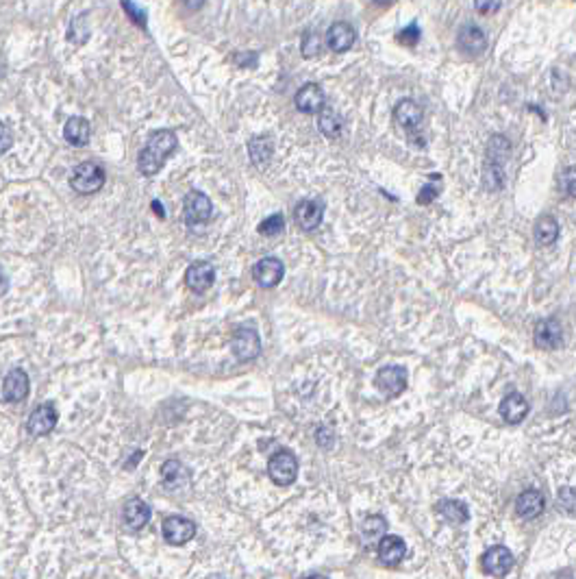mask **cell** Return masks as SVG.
Returning <instances> with one entry per match:
<instances>
[{
    "label": "cell",
    "instance_id": "obj_1",
    "mask_svg": "<svg viewBox=\"0 0 576 579\" xmlns=\"http://www.w3.org/2000/svg\"><path fill=\"white\" fill-rule=\"evenodd\" d=\"M177 144H179V140H177V133L174 131H168V129L155 131L148 138V142L142 148V153H140V161H137L140 173L144 177L157 175L161 170V165L166 163V159L177 150Z\"/></svg>",
    "mask_w": 576,
    "mask_h": 579
},
{
    "label": "cell",
    "instance_id": "obj_2",
    "mask_svg": "<svg viewBox=\"0 0 576 579\" xmlns=\"http://www.w3.org/2000/svg\"><path fill=\"white\" fill-rule=\"evenodd\" d=\"M268 475L276 486H292L298 477V460L292 451L281 449L268 462Z\"/></svg>",
    "mask_w": 576,
    "mask_h": 579
},
{
    "label": "cell",
    "instance_id": "obj_3",
    "mask_svg": "<svg viewBox=\"0 0 576 579\" xmlns=\"http://www.w3.org/2000/svg\"><path fill=\"white\" fill-rule=\"evenodd\" d=\"M70 183L78 194H96L105 185V170L94 161H83L74 168Z\"/></svg>",
    "mask_w": 576,
    "mask_h": 579
},
{
    "label": "cell",
    "instance_id": "obj_4",
    "mask_svg": "<svg viewBox=\"0 0 576 579\" xmlns=\"http://www.w3.org/2000/svg\"><path fill=\"white\" fill-rule=\"evenodd\" d=\"M161 531L168 545L181 547V545H187L196 536V523L185 516H168L161 525Z\"/></svg>",
    "mask_w": 576,
    "mask_h": 579
},
{
    "label": "cell",
    "instance_id": "obj_5",
    "mask_svg": "<svg viewBox=\"0 0 576 579\" xmlns=\"http://www.w3.org/2000/svg\"><path fill=\"white\" fill-rule=\"evenodd\" d=\"M231 349L235 353L237 359L241 362H251L259 355L261 351V340H259V334L255 329H248V327H244V329H237L233 338H231Z\"/></svg>",
    "mask_w": 576,
    "mask_h": 579
},
{
    "label": "cell",
    "instance_id": "obj_6",
    "mask_svg": "<svg viewBox=\"0 0 576 579\" xmlns=\"http://www.w3.org/2000/svg\"><path fill=\"white\" fill-rule=\"evenodd\" d=\"M513 553L498 545V547H491L483 553L481 558V566L487 575H493V577H505L511 568H513Z\"/></svg>",
    "mask_w": 576,
    "mask_h": 579
},
{
    "label": "cell",
    "instance_id": "obj_7",
    "mask_svg": "<svg viewBox=\"0 0 576 579\" xmlns=\"http://www.w3.org/2000/svg\"><path fill=\"white\" fill-rule=\"evenodd\" d=\"M214 205L207 194H202L198 190H192L185 196V220L187 225H204L211 218Z\"/></svg>",
    "mask_w": 576,
    "mask_h": 579
},
{
    "label": "cell",
    "instance_id": "obj_8",
    "mask_svg": "<svg viewBox=\"0 0 576 579\" xmlns=\"http://www.w3.org/2000/svg\"><path fill=\"white\" fill-rule=\"evenodd\" d=\"M377 388L385 394V396H398L404 392L407 388V370L402 366H385L379 370V375H377Z\"/></svg>",
    "mask_w": 576,
    "mask_h": 579
},
{
    "label": "cell",
    "instance_id": "obj_9",
    "mask_svg": "<svg viewBox=\"0 0 576 579\" xmlns=\"http://www.w3.org/2000/svg\"><path fill=\"white\" fill-rule=\"evenodd\" d=\"M57 421H59V411L55 403H42L37 405L28 416V431L33 436H46L57 427Z\"/></svg>",
    "mask_w": 576,
    "mask_h": 579
},
{
    "label": "cell",
    "instance_id": "obj_10",
    "mask_svg": "<svg viewBox=\"0 0 576 579\" xmlns=\"http://www.w3.org/2000/svg\"><path fill=\"white\" fill-rule=\"evenodd\" d=\"M324 210L326 205L324 200L320 198H307V200H300L294 210V216H296V222L303 231H313L320 227L322 218H324Z\"/></svg>",
    "mask_w": 576,
    "mask_h": 579
},
{
    "label": "cell",
    "instance_id": "obj_11",
    "mask_svg": "<svg viewBox=\"0 0 576 579\" xmlns=\"http://www.w3.org/2000/svg\"><path fill=\"white\" fill-rule=\"evenodd\" d=\"M214 281H216V270H214V266L209 262L189 264L187 275H185V283H187V287L192 290V292H196V294L207 292V290L214 285Z\"/></svg>",
    "mask_w": 576,
    "mask_h": 579
},
{
    "label": "cell",
    "instance_id": "obj_12",
    "mask_svg": "<svg viewBox=\"0 0 576 579\" xmlns=\"http://www.w3.org/2000/svg\"><path fill=\"white\" fill-rule=\"evenodd\" d=\"M561 340H563V329H561V322L553 316V318H546V320H540L538 327H535V344L544 351H555L561 347Z\"/></svg>",
    "mask_w": 576,
    "mask_h": 579
},
{
    "label": "cell",
    "instance_id": "obj_13",
    "mask_svg": "<svg viewBox=\"0 0 576 579\" xmlns=\"http://www.w3.org/2000/svg\"><path fill=\"white\" fill-rule=\"evenodd\" d=\"M379 562L385 564V566H398L404 555H407V545L400 536H394V533H385L381 536V540H379Z\"/></svg>",
    "mask_w": 576,
    "mask_h": 579
},
{
    "label": "cell",
    "instance_id": "obj_14",
    "mask_svg": "<svg viewBox=\"0 0 576 579\" xmlns=\"http://www.w3.org/2000/svg\"><path fill=\"white\" fill-rule=\"evenodd\" d=\"M283 275H285V266L276 257H263L253 268V277H255V281L261 287H274V285H278L281 279H283Z\"/></svg>",
    "mask_w": 576,
    "mask_h": 579
},
{
    "label": "cell",
    "instance_id": "obj_15",
    "mask_svg": "<svg viewBox=\"0 0 576 579\" xmlns=\"http://www.w3.org/2000/svg\"><path fill=\"white\" fill-rule=\"evenodd\" d=\"M355 39H357V33L355 29L348 24V22H335L328 26L326 31V44L328 48H331L333 53H346L352 48L355 44Z\"/></svg>",
    "mask_w": 576,
    "mask_h": 579
},
{
    "label": "cell",
    "instance_id": "obj_16",
    "mask_svg": "<svg viewBox=\"0 0 576 579\" xmlns=\"http://www.w3.org/2000/svg\"><path fill=\"white\" fill-rule=\"evenodd\" d=\"M457 46H459V51H461L464 55L474 57V55H481V53L487 48V37H485V33H483L478 26L466 24V26H461V31H459Z\"/></svg>",
    "mask_w": 576,
    "mask_h": 579
},
{
    "label": "cell",
    "instance_id": "obj_17",
    "mask_svg": "<svg viewBox=\"0 0 576 579\" xmlns=\"http://www.w3.org/2000/svg\"><path fill=\"white\" fill-rule=\"evenodd\" d=\"M324 92L318 83H305V86L296 92V109L303 113H320V109L324 107Z\"/></svg>",
    "mask_w": 576,
    "mask_h": 579
},
{
    "label": "cell",
    "instance_id": "obj_18",
    "mask_svg": "<svg viewBox=\"0 0 576 579\" xmlns=\"http://www.w3.org/2000/svg\"><path fill=\"white\" fill-rule=\"evenodd\" d=\"M546 508V501H544V494L540 490H524L520 496H518V501H515V512L520 514V518H526V521H533V518H538Z\"/></svg>",
    "mask_w": 576,
    "mask_h": 579
},
{
    "label": "cell",
    "instance_id": "obj_19",
    "mask_svg": "<svg viewBox=\"0 0 576 579\" xmlns=\"http://www.w3.org/2000/svg\"><path fill=\"white\" fill-rule=\"evenodd\" d=\"M3 394L9 403H20L28 396V375L22 368H14L5 377Z\"/></svg>",
    "mask_w": 576,
    "mask_h": 579
},
{
    "label": "cell",
    "instance_id": "obj_20",
    "mask_svg": "<svg viewBox=\"0 0 576 579\" xmlns=\"http://www.w3.org/2000/svg\"><path fill=\"white\" fill-rule=\"evenodd\" d=\"M122 518H125V525L129 531H140L150 521V508L142 499H131L127 501L125 510H122Z\"/></svg>",
    "mask_w": 576,
    "mask_h": 579
},
{
    "label": "cell",
    "instance_id": "obj_21",
    "mask_svg": "<svg viewBox=\"0 0 576 579\" xmlns=\"http://www.w3.org/2000/svg\"><path fill=\"white\" fill-rule=\"evenodd\" d=\"M528 414V403L520 392H511L501 401V416L509 425H520Z\"/></svg>",
    "mask_w": 576,
    "mask_h": 579
},
{
    "label": "cell",
    "instance_id": "obj_22",
    "mask_svg": "<svg viewBox=\"0 0 576 579\" xmlns=\"http://www.w3.org/2000/svg\"><path fill=\"white\" fill-rule=\"evenodd\" d=\"M394 118L396 122L400 124L402 129L407 131H416L420 127V122H422V109L416 101H411V98H404L396 105L394 109Z\"/></svg>",
    "mask_w": 576,
    "mask_h": 579
},
{
    "label": "cell",
    "instance_id": "obj_23",
    "mask_svg": "<svg viewBox=\"0 0 576 579\" xmlns=\"http://www.w3.org/2000/svg\"><path fill=\"white\" fill-rule=\"evenodd\" d=\"M90 122L80 116H72L68 118L66 127H63V138L68 140V144L72 146H85L90 142Z\"/></svg>",
    "mask_w": 576,
    "mask_h": 579
},
{
    "label": "cell",
    "instance_id": "obj_24",
    "mask_svg": "<svg viewBox=\"0 0 576 579\" xmlns=\"http://www.w3.org/2000/svg\"><path fill=\"white\" fill-rule=\"evenodd\" d=\"M437 512L452 525H461L470 518V512H468V506L464 501H457V499H441L437 503Z\"/></svg>",
    "mask_w": 576,
    "mask_h": 579
},
{
    "label": "cell",
    "instance_id": "obj_25",
    "mask_svg": "<svg viewBox=\"0 0 576 579\" xmlns=\"http://www.w3.org/2000/svg\"><path fill=\"white\" fill-rule=\"evenodd\" d=\"M161 479H163V483H166L168 488L177 490V488H181L183 483H187L189 471H187L179 460H168L166 464L161 466Z\"/></svg>",
    "mask_w": 576,
    "mask_h": 579
},
{
    "label": "cell",
    "instance_id": "obj_26",
    "mask_svg": "<svg viewBox=\"0 0 576 579\" xmlns=\"http://www.w3.org/2000/svg\"><path fill=\"white\" fill-rule=\"evenodd\" d=\"M511 153L509 140L505 135H493L487 144V165H498L505 168V161Z\"/></svg>",
    "mask_w": 576,
    "mask_h": 579
},
{
    "label": "cell",
    "instance_id": "obj_27",
    "mask_svg": "<svg viewBox=\"0 0 576 579\" xmlns=\"http://www.w3.org/2000/svg\"><path fill=\"white\" fill-rule=\"evenodd\" d=\"M342 127H344V122H342L340 113H335L333 109H328V107H322V109H320V116H318V129L322 131V135L335 140V138H340Z\"/></svg>",
    "mask_w": 576,
    "mask_h": 579
},
{
    "label": "cell",
    "instance_id": "obj_28",
    "mask_svg": "<svg viewBox=\"0 0 576 579\" xmlns=\"http://www.w3.org/2000/svg\"><path fill=\"white\" fill-rule=\"evenodd\" d=\"M272 153H274V144L268 135H259L248 142V155L255 165H266L272 159Z\"/></svg>",
    "mask_w": 576,
    "mask_h": 579
},
{
    "label": "cell",
    "instance_id": "obj_29",
    "mask_svg": "<svg viewBox=\"0 0 576 579\" xmlns=\"http://www.w3.org/2000/svg\"><path fill=\"white\" fill-rule=\"evenodd\" d=\"M559 237V222L553 216H542L538 222H535V240L542 246H550L555 244Z\"/></svg>",
    "mask_w": 576,
    "mask_h": 579
},
{
    "label": "cell",
    "instance_id": "obj_30",
    "mask_svg": "<svg viewBox=\"0 0 576 579\" xmlns=\"http://www.w3.org/2000/svg\"><path fill=\"white\" fill-rule=\"evenodd\" d=\"M361 531H363V538H365V540H377V538H381V536L387 533V521H385L381 514H370V516L363 521Z\"/></svg>",
    "mask_w": 576,
    "mask_h": 579
},
{
    "label": "cell",
    "instance_id": "obj_31",
    "mask_svg": "<svg viewBox=\"0 0 576 579\" xmlns=\"http://www.w3.org/2000/svg\"><path fill=\"white\" fill-rule=\"evenodd\" d=\"M68 39L74 41V44H85L90 39V29H88V22H85V16H78L70 22V29H68Z\"/></svg>",
    "mask_w": 576,
    "mask_h": 579
},
{
    "label": "cell",
    "instance_id": "obj_32",
    "mask_svg": "<svg viewBox=\"0 0 576 579\" xmlns=\"http://www.w3.org/2000/svg\"><path fill=\"white\" fill-rule=\"evenodd\" d=\"M257 231H259L261 235H268V237L281 235V233L285 231V220H283L281 214H274V216L266 218V220L257 227Z\"/></svg>",
    "mask_w": 576,
    "mask_h": 579
},
{
    "label": "cell",
    "instance_id": "obj_33",
    "mask_svg": "<svg viewBox=\"0 0 576 579\" xmlns=\"http://www.w3.org/2000/svg\"><path fill=\"white\" fill-rule=\"evenodd\" d=\"M557 506L565 512V514H572L576 516V488H561L559 490V496H557Z\"/></svg>",
    "mask_w": 576,
    "mask_h": 579
},
{
    "label": "cell",
    "instance_id": "obj_34",
    "mask_svg": "<svg viewBox=\"0 0 576 579\" xmlns=\"http://www.w3.org/2000/svg\"><path fill=\"white\" fill-rule=\"evenodd\" d=\"M303 55L307 57V59H311V57H318L320 55V51H322V41H320V35L315 33V31H307L305 33V37H303Z\"/></svg>",
    "mask_w": 576,
    "mask_h": 579
},
{
    "label": "cell",
    "instance_id": "obj_35",
    "mask_svg": "<svg viewBox=\"0 0 576 579\" xmlns=\"http://www.w3.org/2000/svg\"><path fill=\"white\" fill-rule=\"evenodd\" d=\"M420 37H422V35H420L418 22H411L409 26H404V29L398 33V41H400V44H404V46H416Z\"/></svg>",
    "mask_w": 576,
    "mask_h": 579
},
{
    "label": "cell",
    "instance_id": "obj_36",
    "mask_svg": "<svg viewBox=\"0 0 576 579\" xmlns=\"http://www.w3.org/2000/svg\"><path fill=\"white\" fill-rule=\"evenodd\" d=\"M561 188L567 196L576 198V165H570V168L563 170L561 175Z\"/></svg>",
    "mask_w": 576,
    "mask_h": 579
},
{
    "label": "cell",
    "instance_id": "obj_37",
    "mask_svg": "<svg viewBox=\"0 0 576 579\" xmlns=\"http://www.w3.org/2000/svg\"><path fill=\"white\" fill-rule=\"evenodd\" d=\"M122 7H125V11L131 16V20L135 22V24H140L142 29H146V11L144 9H140V7H135L131 0H122Z\"/></svg>",
    "mask_w": 576,
    "mask_h": 579
},
{
    "label": "cell",
    "instance_id": "obj_38",
    "mask_svg": "<svg viewBox=\"0 0 576 579\" xmlns=\"http://www.w3.org/2000/svg\"><path fill=\"white\" fill-rule=\"evenodd\" d=\"M501 3L503 0H474V9L483 16H489L501 9Z\"/></svg>",
    "mask_w": 576,
    "mask_h": 579
},
{
    "label": "cell",
    "instance_id": "obj_39",
    "mask_svg": "<svg viewBox=\"0 0 576 579\" xmlns=\"http://www.w3.org/2000/svg\"><path fill=\"white\" fill-rule=\"evenodd\" d=\"M439 194V185L437 183H426L422 188V192L418 194V203L420 205H429L431 200H435V196Z\"/></svg>",
    "mask_w": 576,
    "mask_h": 579
},
{
    "label": "cell",
    "instance_id": "obj_40",
    "mask_svg": "<svg viewBox=\"0 0 576 579\" xmlns=\"http://www.w3.org/2000/svg\"><path fill=\"white\" fill-rule=\"evenodd\" d=\"M14 146V133L7 124L0 122V153H7Z\"/></svg>",
    "mask_w": 576,
    "mask_h": 579
},
{
    "label": "cell",
    "instance_id": "obj_41",
    "mask_svg": "<svg viewBox=\"0 0 576 579\" xmlns=\"http://www.w3.org/2000/svg\"><path fill=\"white\" fill-rule=\"evenodd\" d=\"M235 61L244 68H255L257 66V53H237Z\"/></svg>",
    "mask_w": 576,
    "mask_h": 579
},
{
    "label": "cell",
    "instance_id": "obj_42",
    "mask_svg": "<svg viewBox=\"0 0 576 579\" xmlns=\"http://www.w3.org/2000/svg\"><path fill=\"white\" fill-rule=\"evenodd\" d=\"M204 3H207V0H183V5L187 7V9H192V11H196V9H200Z\"/></svg>",
    "mask_w": 576,
    "mask_h": 579
},
{
    "label": "cell",
    "instance_id": "obj_43",
    "mask_svg": "<svg viewBox=\"0 0 576 579\" xmlns=\"http://www.w3.org/2000/svg\"><path fill=\"white\" fill-rule=\"evenodd\" d=\"M152 212H157L159 218H166V212H163V205L159 200H152Z\"/></svg>",
    "mask_w": 576,
    "mask_h": 579
},
{
    "label": "cell",
    "instance_id": "obj_44",
    "mask_svg": "<svg viewBox=\"0 0 576 579\" xmlns=\"http://www.w3.org/2000/svg\"><path fill=\"white\" fill-rule=\"evenodd\" d=\"M375 3H379V5H392L394 0H375Z\"/></svg>",
    "mask_w": 576,
    "mask_h": 579
}]
</instances>
